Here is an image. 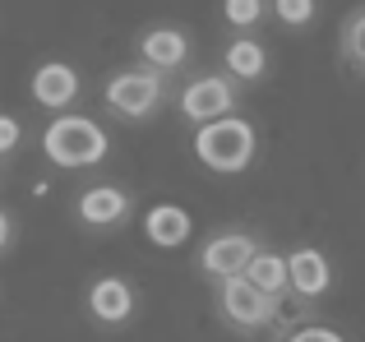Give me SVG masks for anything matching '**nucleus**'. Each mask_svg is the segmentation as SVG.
<instances>
[{
  "label": "nucleus",
  "mask_w": 365,
  "mask_h": 342,
  "mask_svg": "<svg viewBox=\"0 0 365 342\" xmlns=\"http://www.w3.org/2000/svg\"><path fill=\"white\" fill-rule=\"evenodd\" d=\"M37 148H42V157L56 171H88V167H102L111 157V135L93 116L61 111V116L46 120Z\"/></svg>",
  "instance_id": "1"
},
{
  "label": "nucleus",
  "mask_w": 365,
  "mask_h": 342,
  "mask_svg": "<svg viewBox=\"0 0 365 342\" xmlns=\"http://www.w3.org/2000/svg\"><path fill=\"white\" fill-rule=\"evenodd\" d=\"M190 148H195V157H199L204 171H213V176H241L259 157V130H255V120H245L241 111H236V116L199 125L195 139H190Z\"/></svg>",
  "instance_id": "2"
},
{
  "label": "nucleus",
  "mask_w": 365,
  "mask_h": 342,
  "mask_svg": "<svg viewBox=\"0 0 365 342\" xmlns=\"http://www.w3.org/2000/svg\"><path fill=\"white\" fill-rule=\"evenodd\" d=\"M171 102V74H158L148 65H125L102 83V107L125 125H143Z\"/></svg>",
  "instance_id": "3"
},
{
  "label": "nucleus",
  "mask_w": 365,
  "mask_h": 342,
  "mask_svg": "<svg viewBox=\"0 0 365 342\" xmlns=\"http://www.w3.org/2000/svg\"><path fill=\"white\" fill-rule=\"evenodd\" d=\"M277 310H282V301L268 296V291H259L245 273L213 287V315L222 319V328H232L236 338H250V342H255L259 333H273Z\"/></svg>",
  "instance_id": "4"
},
{
  "label": "nucleus",
  "mask_w": 365,
  "mask_h": 342,
  "mask_svg": "<svg viewBox=\"0 0 365 342\" xmlns=\"http://www.w3.org/2000/svg\"><path fill=\"white\" fill-rule=\"evenodd\" d=\"M176 111L185 125H208V120H222V116H236L241 111V83L232 74H195V79L180 88L176 98Z\"/></svg>",
  "instance_id": "5"
},
{
  "label": "nucleus",
  "mask_w": 365,
  "mask_h": 342,
  "mask_svg": "<svg viewBox=\"0 0 365 342\" xmlns=\"http://www.w3.org/2000/svg\"><path fill=\"white\" fill-rule=\"evenodd\" d=\"M259 250H264V241H259L255 232H245V227H222V232H213L199 245L195 269L217 287V282H227V278H241Z\"/></svg>",
  "instance_id": "6"
},
{
  "label": "nucleus",
  "mask_w": 365,
  "mask_h": 342,
  "mask_svg": "<svg viewBox=\"0 0 365 342\" xmlns=\"http://www.w3.org/2000/svg\"><path fill=\"white\" fill-rule=\"evenodd\" d=\"M74 222L93 236H116L134 222V195L125 185H88L74 195Z\"/></svg>",
  "instance_id": "7"
},
{
  "label": "nucleus",
  "mask_w": 365,
  "mask_h": 342,
  "mask_svg": "<svg viewBox=\"0 0 365 342\" xmlns=\"http://www.w3.org/2000/svg\"><path fill=\"white\" fill-rule=\"evenodd\" d=\"M83 315L98 328L116 333V328H125L139 315V291H134V282L120 278V273H102V278H93L88 291H83Z\"/></svg>",
  "instance_id": "8"
},
{
  "label": "nucleus",
  "mask_w": 365,
  "mask_h": 342,
  "mask_svg": "<svg viewBox=\"0 0 365 342\" xmlns=\"http://www.w3.org/2000/svg\"><path fill=\"white\" fill-rule=\"evenodd\" d=\"M79 93H83V79L70 61H42L33 70V79H28V98L51 116L70 111V102H79Z\"/></svg>",
  "instance_id": "9"
},
{
  "label": "nucleus",
  "mask_w": 365,
  "mask_h": 342,
  "mask_svg": "<svg viewBox=\"0 0 365 342\" xmlns=\"http://www.w3.org/2000/svg\"><path fill=\"white\" fill-rule=\"evenodd\" d=\"M134 56H139V65H148L158 74H176L190 61V33L185 28H171V24H153L139 33Z\"/></svg>",
  "instance_id": "10"
},
{
  "label": "nucleus",
  "mask_w": 365,
  "mask_h": 342,
  "mask_svg": "<svg viewBox=\"0 0 365 342\" xmlns=\"http://www.w3.org/2000/svg\"><path fill=\"white\" fill-rule=\"evenodd\" d=\"M287 273H292V296H301V301H314V306H319L333 291V259L319 245H296V250L287 254Z\"/></svg>",
  "instance_id": "11"
},
{
  "label": "nucleus",
  "mask_w": 365,
  "mask_h": 342,
  "mask_svg": "<svg viewBox=\"0 0 365 342\" xmlns=\"http://www.w3.org/2000/svg\"><path fill=\"white\" fill-rule=\"evenodd\" d=\"M268 70H273V56H268V42H259L255 33H236L222 42V74H232L241 88L264 83Z\"/></svg>",
  "instance_id": "12"
},
{
  "label": "nucleus",
  "mask_w": 365,
  "mask_h": 342,
  "mask_svg": "<svg viewBox=\"0 0 365 342\" xmlns=\"http://www.w3.org/2000/svg\"><path fill=\"white\" fill-rule=\"evenodd\" d=\"M190 232H195V217L185 213L180 204H153L148 213H143V236H148V245H158V250H180V245L190 241Z\"/></svg>",
  "instance_id": "13"
},
{
  "label": "nucleus",
  "mask_w": 365,
  "mask_h": 342,
  "mask_svg": "<svg viewBox=\"0 0 365 342\" xmlns=\"http://www.w3.org/2000/svg\"><path fill=\"white\" fill-rule=\"evenodd\" d=\"M245 278L255 282L259 291H268V296H292V273H287V254L282 250H259L255 259H250V269H245Z\"/></svg>",
  "instance_id": "14"
},
{
  "label": "nucleus",
  "mask_w": 365,
  "mask_h": 342,
  "mask_svg": "<svg viewBox=\"0 0 365 342\" xmlns=\"http://www.w3.org/2000/svg\"><path fill=\"white\" fill-rule=\"evenodd\" d=\"M338 61L347 65L356 79H365V5H356L338 28Z\"/></svg>",
  "instance_id": "15"
},
{
  "label": "nucleus",
  "mask_w": 365,
  "mask_h": 342,
  "mask_svg": "<svg viewBox=\"0 0 365 342\" xmlns=\"http://www.w3.org/2000/svg\"><path fill=\"white\" fill-rule=\"evenodd\" d=\"M273 14L268 0H222V24L236 33H259V24Z\"/></svg>",
  "instance_id": "16"
},
{
  "label": "nucleus",
  "mask_w": 365,
  "mask_h": 342,
  "mask_svg": "<svg viewBox=\"0 0 365 342\" xmlns=\"http://www.w3.org/2000/svg\"><path fill=\"white\" fill-rule=\"evenodd\" d=\"M268 9H273V19L282 28H292V33H305V28L319 19V0H268Z\"/></svg>",
  "instance_id": "17"
},
{
  "label": "nucleus",
  "mask_w": 365,
  "mask_h": 342,
  "mask_svg": "<svg viewBox=\"0 0 365 342\" xmlns=\"http://www.w3.org/2000/svg\"><path fill=\"white\" fill-rule=\"evenodd\" d=\"M19 148H24V120L9 116V111H0V162L14 157Z\"/></svg>",
  "instance_id": "18"
},
{
  "label": "nucleus",
  "mask_w": 365,
  "mask_h": 342,
  "mask_svg": "<svg viewBox=\"0 0 365 342\" xmlns=\"http://www.w3.org/2000/svg\"><path fill=\"white\" fill-rule=\"evenodd\" d=\"M282 342H347V338H342L338 328H329V324H319V319H314V324L292 328V333H287Z\"/></svg>",
  "instance_id": "19"
},
{
  "label": "nucleus",
  "mask_w": 365,
  "mask_h": 342,
  "mask_svg": "<svg viewBox=\"0 0 365 342\" xmlns=\"http://www.w3.org/2000/svg\"><path fill=\"white\" fill-rule=\"evenodd\" d=\"M14 245H19V217L9 213V208H0V259H5Z\"/></svg>",
  "instance_id": "20"
},
{
  "label": "nucleus",
  "mask_w": 365,
  "mask_h": 342,
  "mask_svg": "<svg viewBox=\"0 0 365 342\" xmlns=\"http://www.w3.org/2000/svg\"><path fill=\"white\" fill-rule=\"evenodd\" d=\"M0 180H5V162H0Z\"/></svg>",
  "instance_id": "21"
}]
</instances>
